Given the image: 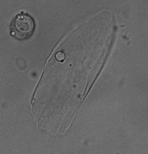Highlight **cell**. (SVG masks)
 Wrapping results in <instances>:
<instances>
[{
	"mask_svg": "<svg viewBox=\"0 0 148 154\" xmlns=\"http://www.w3.org/2000/svg\"><path fill=\"white\" fill-rule=\"evenodd\" d=\"M35 22L30 16L26 14L18 15L11 26V34L19 40L31 37L35 29Z\"/></svg>",
	"mask_w": 148,
	"mask_h": 154,
	"instance_id": "1",
	"label": "cell"
},
{
	"mask_svg": "<svg viewBox=\"0 0 148 154\" xmlns=\"http://www.w3.org/2000/svg\"><path fill=\"white\" fill-rule=\"evenodd\" d=\"M56 58L57 60L60 62H63L65 58V55L63 52L59 51L56 54Z\"/></svg>",
	"mask_w": 148,
	"mask_h": 154,
	"instance_id": "2",
	"label": "cell"
}]
</instances>
